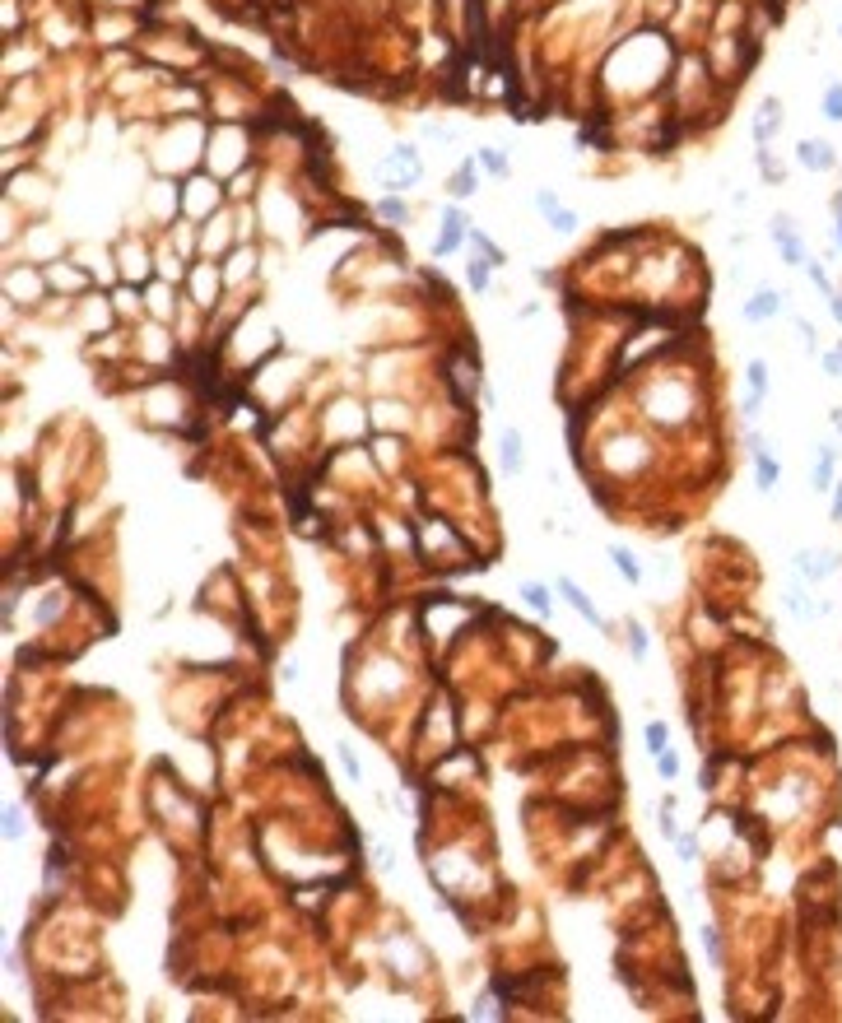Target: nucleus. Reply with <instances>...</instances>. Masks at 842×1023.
<instances>
[{
	"label": "nucleus",
	"instance_id": "obj_1",
	"mask_svg": "<svg viewBox=\"0 0 842 1023\" xmlns=\"http://www.w3.org/2000/svg\"><path fill=\"white\" fill-rule=\"evenodd\" d=\"M224 200H228V186L214 173H186L182 177V219L205 224L224 209Z\"/></svg>",
	"mask_w": 842,
	"mask_h": 1023
},
{
	"label": "nucleus",
	"instance_id": "obj_2",
	"mask_svg": "<svg viewBox=\"0 0 842 1023\" xmlns=\"http://www.w3.org/2000/svg\"><path fill=\"white\" fill-rule=\"evenodd\" d=\"M377 182H382V191H415V186L424 182V154L419 145H391L382 154V164H377Z\"/></svg>",
	"mask_w": 842,
	"mask_h": 1023
},
{
	"label": "nucleus",
	"instance_id": "obj_3",
	"mask_svg": "<svg viewBox=\"0 0 842 1023\" xmlns=\"http://www.w3.org/2000/svg\"><path fill=\"white\" fill-rule=\"evenodd\" d=\"M224 289H228L224 265L210 261V256L192 261V271H186V280H182V293H186V298H192L201 312H214V307H219V293H224Z\"/></svg>",
	"mask_w": 842,
	"mask_h": 1023
},
{
	"label": "nucleus",
	"instance_id": "obj_4",
	"mask_svg": "<svg viewBox=\"0 0 842 1023\" xmlns=\"http://www.w3.org/2000/svg\"><path fill=\"white\" fill-rule=\"evenodd\" d=\"M5 298L10 307H38L42 298H51V284H47V271L42 265H5Z\"/></svg>",
	"mask_w": 842,
	"mask_h": 1023
},
{
	"label": "nucleus",
	"instance_id": "obj_5",
	"mask_svg": "<svg viewBox=\"0 0 842 1023\" xmlns=\"http://www.w3.org/2000/svg\"><path fill=\"white\" fill-rule=\"evenodd\" d=\"M470 214H466V205L461 200H447L443 209H438V237H433V261H447V256H456L461 247H470Z\"/></svg>",
	"mask_w": 842,
	"mask_h": 1023
},
{
	"label": "nucleus",
	"instance_id": "obj_6",
	"mask_svg": "<svg viewBox=\"0 0 842 1023\" xmlns=\"http://www.w3.org/2000/svg\"><path fill=\"white\" fill-rule=\"evenodd\" d=\"M768 237H773L777 261L786 265V271H801V265L810 261V242H805V233L796 228V219L786 209H777L773 219H768Z\"/></svg>",
	"mask_w": 842,
	"mask_h": 1023
},
{
	"label": "nucleus",
	"instance_id": "obj_7",
	"mask_svg": "<svg viewBox=\"0 0 842 1023\" xmlns=\"http://www.w3.org/2000/svg\"><path fill=\"white\" fill-rule=\"evenodd\" d=\"M531 205H535L540 219H545V228H550V233H559V237H573V233L582 228V214H578L573 205H568V200L554 191V186H540V191L531 196Z\"/></svg>",
	"mask_w": 842,
	"mask_h": 1023
},
{
	"label": "nucleus",
	"instance_id": "obj_8",
	"mask_svg": "<svg viewBox=\"0 0 842 1023\" xmlns=\"http://www.w3.org/2000/svg\"><path fill=\"white\" fill-rule=\"evenodd\" d=\"M786 298H792L786 289L758 284V289L749 293V298L740 303V321H745V326H768V321H777V316L792 312V303H786Z\"/></svg>",
	"mask_w": 842,
	"mask_h": 1023
},
{
	"label": "nucleus",
	"instance_id": "obj_9",
	"mask_svg": "<svg viewBox=\"0 0 842 1023\" xmlns=\"http://www.w3.org/2000/svg\"><path fill=\"white\" fill-rule=\"evenodd\" d=\"M745 451H749V461H754V489L758 494H777V484H782V461L768 451V442H764V433L758 428H745Z\"/></svg>",
	"mask_w": 842,
	"mask_h": 1023
},
{
	"label": "nucleus",
	"instance_id": "obj_10",
	"mask_svg": "<svg viewBox=\"0 0 842 1023\" xmlns=\"http://www.w3.org/2000/svg\"><path fill=\"white\" fill-rule=\"evenodd\" d=\"M773 391V372H768V359H749L745 363V396H740V419L754 423L764 414V400Z\"/></svg>",
	"mask_w": 842,
	"mask_h": 1023
},
{
	"label": "nucleus",
	"instance_id": "obj_11",
	"mask_svg": "<svg viewBox=\"0 0 842 1023\" xmlns=\"http://www.w3.org/2000/svg\"><path fill=\"white\" fill-rule=\"evenodd\" d=\"M838 568H842V554H838V549H796V554H792V573H796V582H805V586L829 582Z\"/></svg>",
	"mask_w": 842,
	"mask_h": 1023
},
{
	"label": "nucleus",
	"instance_id": "obj_12",
	"mask_svg": "<svg viewBox=\"0 0 842 1023\" xmlns=\"http://www.w3.org/2000/svg\"><path fill=\"white\" fill-rule=\"evenodd\" d=\"M554 591H559V600H563L568 609H573L578 618H587V624H591L596 633H610V618L601 614V605H596V600L587 596V591H582L573 577H554Z\"/></svg>",
	"mask_w": 842,
	"mask_h": 1023
},
{
	"label": "nucleus",
	"instance_id": "obj_13",
	"mask_svg": "<svg viewBox=\"0 0 842 1023\" xmlns=\"http://www.w3.org/2000/svg\"><path fill=\"white\" fill-rule=\"evenodd\" d=\"M782 126H786V117H782V98H764L754 107V117H749V140H754V149H773V140L782 136Z\"/></svg>",
	"mask_w": 842,
	"mask_h": 1023
},
{
	"label": "nucleus",
	"instance_id": "obj_14",
	"mask_svg": "<svg viewBox=\"0 0 842 1023\" xmlns=\"http://www.w3.org/2000/svg\"><path fill=\"white\" fill-rule=\"evenodd\" d=\"M792 158H796V168H805V173H838V149L824 136H801L796 149H792Z\"/></svg>",
	"mask_w": 842,
	"mask_h": 1023
},
{
	"label": "nucleus",
	"instance_id": "obj_15",
	"mask_svg": "<svg viewBox=\"0 0 842 1023\" xmlns=\"http://www.w3.org/2000/svg\"><path fill=\"white\" fill-rule=\"evenodd\" d=\"M498 470L507 479H517L526 470V438H522V428H503V433H498Z\"/></svg>",
	"mask_w": 842,
	"mask_h": 1023
},
{
	"label": "nucleus",
	"instance_id": "obj_16",
	"mask_svg": "<svg viewBox=\"0 0 842 1023\" xmlns=\"http://www.w3.org/2000/svg\"><path fill=\"white\" fill-rule=\"evenodd\" d=\"M833 484H838V447L820 442L814 447V461H810V489L814 494H833Z\"/></svg>",
	"mask_w": 842,
	"mask_h": 1023
},
{
	"label": "nucleus",
	"instance_id": "obj_17",
	"mask_svg": "<svg viewBox=\"0 0 842 1023\" xmlns=\"http://www.w3.org/2000/svg\"><path fill=\"white\" fill-rule=\"evenodd\" d=\"M479 164H475V154L470 158H461V164L452 168V177H447V196L452 200H461V205H466L470 196H479Z\"/></svg>",
	"mask_w": 842,
	"mask_h": 1023
},
{
	"label": "nucleus",
	"instance_id": "obj_18",
	"mask_svg": "<svg viewBox=\"0 0 842 1023\" xmlns=\"http://www.w3.org/2000/svg\"><path fill=\"white\" fill-rule=\"evenodd\" d=\"M224 265V280H228V289H237V284H247L252 275H256V247L252 242H237V247L219 261Z\"/></svg>",
	"mask_w": 842,
	"mask_h": 1023
},
{
	"label": "nucleus",
	"instance_id": "obj_19",
	"mask_svg": "<svg viewBox=\"0 0 842 1023\" xmlns=\"http://www.w3.org/2000/svg\"><path fill=\"white\" fill-rule=\"evenodd\" d=\"M145 312L158 316V321H168L177 312V284L173 280H149L145 284Z\"/></svg>",
	"mask_w": 842,
	"mask_h": 1023
},
{
	"label": "nucleus",
	"instance_id": "obj_20",
	"mask_svg": "<svg viewBox=\"0 0 842 1023\" xmlns=\"http://www.w3.org/2000/svg\"><path fill=\"white\" fill-rule=\"evenodd\" d=\"M372 219H382L387 228H405V224L415 219V209H410V200H405V196H396V191H382V196L372 200Z\"/></svg>",
	"mask_w": 842,
	"mask_h": 1023
},
{
	"label": "nucleus",
	"instance_id": "obj_21",
	"mask_svg": "<svg viewBox=\"0 0 842 1023\" xmlns=\"http://www.w3.org/2000/svg\"><path fill=\"white\" fill-rule=\"evenodd\" d=\"M494 275H498V265L488 261V256L475 252V256L466 261V284H470L475 298H488V293H494Z\"/></svg>",
	"mask_w": 842,
	"mask_h": 1023
},
{
	"label": "nucleus",
	"instance_id": "obj_22",
	"mask_svg": "<svg viewBox=\"0 0 842 1023\" xmlns=\"http://www.w3.org/2000/svg\"><path fill=\"white\" fill-rule=\"evenodd\" d=\"M782 605H786V614H792V618H801V624H814V618H820V605L805 596V582L786 586L782 591Z\"/></svg>",
	"mask_w": 842,
	"mask_h": 1023
},
{
	"label": "nucleus",
	"instance_id": "obj_23",
	"mask_svg": "<svg viewBox=\"0 0 842 1023\" xmlns=\"http://www.w3.org/2000/svg\"><path fill=\"white\" fill-rule=\"evenodd\" d=\"M517 596H522V600H526L540 618H550V614H554V600H559V596H554V586H545V582H522V586H517Z\"/></svg>",
	"mask_w": 842,
	"mask_h": 1023
},
{
	"label": "nucleus",
	"instance_id": "obj_24",
	"mask_svg": "<svg viewBox=\"0 0 842 1023\" xmlns=\"http://www.w3.org/2000/svg\"><path fill=\"white\" fill-rule=\"evenodd\" d=\"M475 164H479L488 177H494V182H507V177H512L507 154H503V149H494V145H479V149H475Z\"/></svg>",
	"mask_w": 842,
	"mask_h": 1023
},
{
	"label": "nucleus",
	"instance_id": "obj_25",
	"mask_svg": "<svg viewBox=\"0 0 842 1023\" xmlns=\"http://www.w3.org/2000/svg\"><path fill=\"white\" fill-rule=\"evenodd\" d=\"M610 563H614V573L629 582V586H642V563L633 549H623V545H610Z\"/></svg>",
	"mask_w": 842,
	"mask_h": 1023
},
{
	"label": "nucleus",
	"instance_id": "obj_26",
	"mask_svg": "<svg viewBox=\"0 0 842 1023\" xmlns=\"http://www.w3.org/2000/svg\"><path fill=\"white\" fill-rule=\"evenodd\" d=\"M801 271H805V280L814 284V293H820V298L829 303L833 298V293H838V284H833V275H829V265L820 261V256H810L805 265H801Z\"/></svg>",
	"mask_w": 842,
	"mask_h": 1023
},
{
	"label": "nucleus",
	"instance_id": "obj_27",
	"mask_svg": "<svg viewBox=\"0 0 842 1023\" xmlns=\"http://www.w3.org/2000/svg\"><path fill=\"white\" fill-rule=\"evenodd\" d=\"M466 242H470V252H479V256H488V261H494V265H498V271H503V265H507V252H503V247H498V242H494V237H488V233H484V228H475V224H470V237H466Z\"/></svg>",
	"mask_w": 842,
	"mask_h": 1023
},
{
	"label": "nucleus",
	"instance_id": "obj_28",
	"mask_svg": "<svg viewBox=\"0 0 842 1023\" xmlns=\"http://www.w3.org/2000/svg\"><path fill=\"white\" fill-rule=\"evenodd\" d=\"M820 112H824V121L842 126V79H829V85H824V93H820Z\"/></svg>",
	"mask_w": 842,
	"mask_h": 1023
},
{
	"label": "nucleus",
	"instance_id": "obj_29",
	"mask_svg": "<svg viewBox=\"0 0 842 1023\" xmlns=\"http://www.w3.org/2000/svg\"><path fill=\"white\" fill-rule=\"evenodd\" d=\"M792 326H796V335H801V349L814 359V354H824V344H820V331H814V321L810 316H792Z\"/></svg>",
	"mask_w": 842,
	"mask_h": 1023
},
{
	"label": "nucleus",
	"instance_id": "obj_30",
	"mask_svg": "<svg viewBox=\"0 0 842 1023\" xmlns=\"http://www.w3.org/2000/svg\"><path fill=\"white\" fill-rule=\"evenodd\" d=\"M647 753H651V759H657V753H666L670 749V731H666V721H647Z\"/></svg>",
	"mask_w": 842,
	"mask_h": 1023
},
{
	"label": "nucleus",
	"instance_id": "obj_31",
	"mask_svg": "<svg viewBox=\"0 0 842 1023\" xmlns=\"http://www.w3.org/2000/svg\"><path fill=\"white\" fill-rule=\"evenodd\" d=\"M820 372L829 377V382H842V340H838L833 349H824V354H820Z\"/></svg>",
	"mask_w": 842,
	"mask_h": 1023
},
{
	"label": "nucleus",
	"instance_id": "obj_32",
	"mask_svg": "<svg viewBox=\"0 0 842 1023\" xmlns=\"http://www.w3.org/2000/svg\"><path fill=\"white\" fill-rule=\"evenodd\" d=\"M657 772H661V782H675V777H680V753L675 749L657 753Z\"/></svg>",
	"mask_w": 842,
	"mask_h": 1023
},
{
	"label": "nucleus",
	"instance_id": "obj_33",
	"mask_svg": "<svg viewBox=\"0 0 842 1023\" xmlns=\"http://www.w3.org/2000/svg\"><path fill=\"white\" fill-rule=\"evenodd\" d=\"M629 647H633V656H638V661H647L651 642H647V628H642V624H629Z\"/></svg>",
	"mask_w": 842,
	"mask_h": 1023
},
{
	"label": "nucleus",
	"instance_id": "obj_34",
	"mask_svg": "<svg viewBox=\"0 0 842 1023\" xmlns=\"http://www.w3.org/2000/svg\"><path fill=\"white\" fill-rule=\"evenodd\" d=\"M5 838L10 842L23 838V810H19V805H10V810H5Z\"/></svg>",
	"mask_w": 842,
	"mask_h": 1023
},
{
	"label": "nucleus",
	"instance_id": "obj_35",
	"mask_svg": "<svg viewBox=\"0 0 842 1023\" xmlns=\"http://www.w3.org/2000/svg\"><path fill=\"white\" fill-rule=\"evenodd\" d=\"M675 851H680L685 866H694V860H698V842L689 838V832H680V838H675Z\"/></svg>",
	"mask_w": 842,
	"mask_h": 1023
},
{
	"label": "nucleus",
	"instance_id": "obj_36",
	"mask_svg": "<svg viewBox=\"0 0 842 1023\" xmlns=\"http://www.w3.org/2000/svg\"><path fill=\"white\" fill-rule=\"evenodd\" d=\"M703 949H708L712 963H721V939H717V926H703Z\"/></svg>",
	"mask_w": 842,
	"mask_h": 1023
},
{
	"label": "nucleus",
	"instance_id": "obj_37",
	"mask_svg": "<svg viewBox=\"0 0 842 1023\" xmlns=\"http://www.w3.org/2000/svg\"><path fill=\"white\" fill-rule=\"evenodd\" d=\"M829 209H833V242H838V256H842V191L829 200Z\"/></svg>",
	"mask_w": 842,
	"mask_h": 1023
},
{
	"label": "nucleus",
	"instance_id": "obj_38",
	"mask_svg": "<svg viewBox=\"0 0 842 1023\" xmlns=\"http://www.w3.org/2000/svg\"><path fill=\"white\" fill-rule=\"evenodd\" d=\"M340 763H345V772L354 777V782L363 777V768H359V759H354V749H349V744H340Z\"/></svg>",
	"mask_w": 842,
	"mask_h": 1023
},
{
	"label": "nucleus",
	"instance_id": "obj_39",
	"mask_svg": "<svg viewBox=\"0 0 842 1023\" xmlns=\"http://www.w3.org/2000/svg\"><path fill=\"white\" fill-rule=\"evenodd\" d=\"M829 517L842 526V475H838V484H833V494H829Z\"/></svg>",
	"mask_w": 842,
	"mask_h": 1023
},
{
	"label": "nucleus",
	"instance_id": "obj_40",
	"mask_svg": "<svg viewBox=\"0 0 842 1023\" xmlns=\"http://www.w3.org/2000/svg\"><path fill=\"white\" fill-rule=\"evenodd\" d=\"M57 614H61V596H51L47 605H38V614H33V618H38V624H51Z\"/></svg>",
	"mask_w": 842,
	"mask_h": 1023
},
{
	"label": "nucleus",
	"instance_id": "obj_41",
	"mask_svg": "<svg viewBox=\"0 0 842 1023\" xmlns=\"http://www.w3.org/2000/svg\"><path fill=\"white\" fill-rule=\"evenodd\" d=\"M829 312H833V321H838V331H842V289L829 298Z\"/></svg>",
	"mask_w": 842,
	"mask_h": 1023
},
{
	"label": "nucleus",
	"instance_id": "obj_42",
	"mask_svg": "<svg viewBox=\"0 0 842 1023\" xmlns=\"http://www.w3.org/2000/svg\"><path fill=\"white\" fill-rule=\"evenodd\" d=\"M829 423H833V433H842V405H838V410H829Z\"/></svg>",
	"mask_w": 842,
	"mask_h": 1023
},
{
	"label": "nucleus",
	"instance_id": "obj_43",
	"mask_svg": "<svg viewBox=\"0 0 842 1023\" xmlns=\"http://www.w3.org/2000/svg\"><path fill=\"white\" fill-rule=\"evenodd\" d=\"M838 38H842V23H838Z\"/></svg>",
	"mask_w": 842,
	"mask_h": 1023
}]
</instances>
